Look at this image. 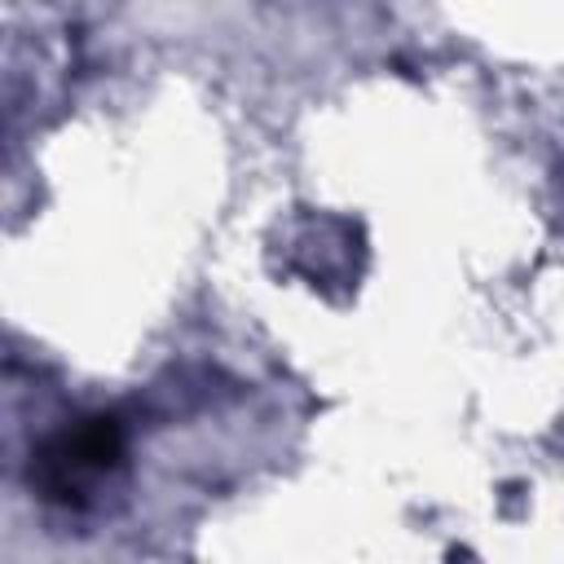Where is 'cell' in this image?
Listing matches in <instances>:
<instances>
[{"label": "cell", "mask_w": 564, "mask_h": 564, "mask_svg": "<svg viewBox=\"0 0 564 564\" xmlns=\"http://www.w3.org/2000/svg\"><path fill=\"white\" fill-rule=\"evenodd\" d=\"M123 458V423L115 414H93L66 432H57L31 463V485L40 498L57 507L84 502V480L110 471Z\"/></svg>", "instance_id": "1"}]
</instances>
